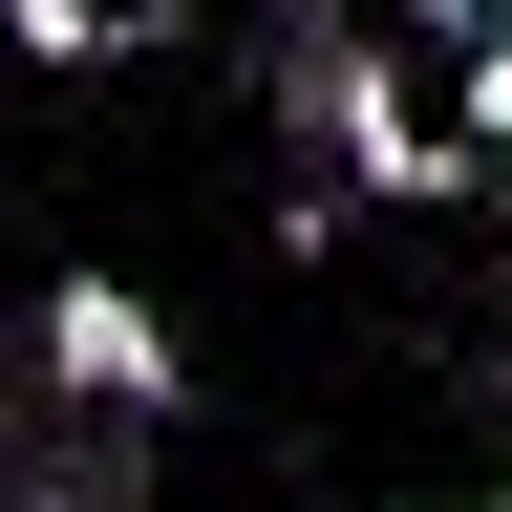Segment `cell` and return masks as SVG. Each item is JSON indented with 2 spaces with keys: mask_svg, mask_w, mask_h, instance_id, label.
Here are the masks:
<instances>
[{
  "mask_svg": "<svg viewBox=\"0 0 512 512\" xmlns=\"http://www.w3.org/2000/svg\"><path fill=\"white\" fill-rule=\"evenodd\" d=\"M278 22H342V0H278Z\"/></svg>",
  "mask_w": 512,
  "mask_h": 512,
  "instance_id": "obj_7",
  "label": "cell"
},
{
  "mask_svg": "<svg viewBox=\"0 0 512 512\" xmlns=\"http://www.w3.org/2000/svg\"><path fill=\"white\" fill-rule=\"evenodd\" d=\"M22 43L43 64H107V43H150V22H128V0H22Z\"/></svg>",
  "mask_w": 512,
  "mask_h": 512,
  "instance_id": "obj_5",
  "label": "cell"
},
{
  "mask_svg": "<svg viewBox=\"0 0 512 512\" xmlns=\"http://www.w3.org/2000/svg\"><path fill=\"white\" fill-rule=\"evenodd\" d=\"M150 448H171V427H107V406H43V427H22V491H0V512H128V491H150Z\"/></svg>",
  "mask_w": 512,
  "mask_h": 512,
  "instance_id": "obj_3",
  "label": "cell"
},
{
  "mask_svg": "<svg viewBox=\"0 0 512 512\" xmlns=\"http://www.w3.org/2000/svg\"><path fill=\"white\" fill-rule=\"evenodd\" d=\"M448 128H470V150L512 171V0H491V22H470V64H448Z\"/></svg>",
  "mask_w": 512,
  "mask_h": 512,
  "instance_id": "obj_4",
  "label": "cell"
},
{
  "mask_svg": "<svg viewBox=\"0 0 512 512\" xmlns=\"http://www.w3.org/2000/svg\"><path fill=\"white\" fill-rule=\"evenodd\" d=\"M406 22H491V0H406Z\"/></svg>",
  "mask_w": 512,
  "mask_h": 512,
  "instance_id": "obj_6",
  "label": "cell"
},
{
  "mask_svg": "<svg viewBox=\"0 0 512 512\" xmlns=\"http://www.w3.org/2000/svg\"><path fill=\"white\" fill-rule=\"evenodd\" d=\"M43 384H64V406H107V427H171V406H192L171 320L128 299V278H64V299H43Z\"/></svg>",
  "mask_w": 512,
  "mask_h": 512,
  "instance_id": "obj_2",
  "label": "cell"
},
{
  "mask_svg": "<svg viewBox=\"0 0 512 512\" xmlns=\"http://www.w3.org/2000/svg\"><path fill=\"white\" fill-rule=\"evenodd\" d=\"M278 128H299V171L384 192V214H427V192H470V171H491L470 128H427V107H406V64H384L363 22H278Z\"/></svg>",
  "mask_w": 512,
  "mask_h": 512,
  "instance_id": "obj_1",
  "label": "cell"
}]
</instances>
